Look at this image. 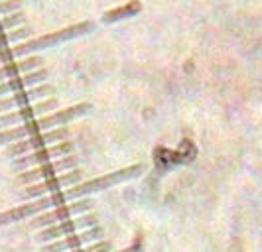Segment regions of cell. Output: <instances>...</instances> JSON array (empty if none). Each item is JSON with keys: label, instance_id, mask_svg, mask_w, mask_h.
<instances>
[{"label": "cell", "instance_id": "cell-1", "mask_svg": "<svg viewBox=\"0 0 262 252\" xmlns=\"http://www.w3.org/2000/svg\"><path fill=\"white\" fill-rule=\"evenodd\" d=\"M91 108L89 103H81V105H73L69 108H63V110H55L48 117H39V119H34L32 122H26L18 128H8L4 132H0V146L2 144H10V142H22L26 138H32L39 132H46L48 128H59L63 126L66 122L73 120L75 117H81L85 114L87 110Z\"/></svg>", "mask_w": 262, "mask_h": 252}, {"label": "cell", "instance_id": "cell-2", "mask_svg": "<svg viewBox=\"0 0 262 252\" xmlns=\"http://www.w3.org/2000/svg\"><path fill=\"white\" fill-rule=\"evenodd\" d=\"M93 209V201L91 199H79L73 201V203H67V205H61V207H55L52 211H46L34 217L30 221V226L32 228H48V226L59 225L63 221H69L73 217H79V215H85V213H91Z\"/></svg>", "mask_w": 262, "mask_h": 252}, {"label": "cell", "instance_id": "cell-3", "mask_svg": "<svg viewBox=\"0 0 262 252\" xmlns=\"http://www.w3.org/2000/svg\"><path fill=\"white\" fill-rule=\"evenodd\" d=\"M73 152V142L69 140H63V142H57V144H52L48 148H41L38 152H32V154H26L22 158L14 159V168L16 170H22V172H28L32 168H38L41 164H48V162H53V158H66V156H71Z\"/></svg>", "mask_w": 262, "mask_h": 252}, {"label": "cell", "instance_id": "cell-4", "mask_svg": "<svg viewBox=\"0 0 262 252\" xmlns=\"http://www.w3.org/2000/svg\"><path fill=\"white\" fill-rule=\"evenodd\" d=\"M99 225L97 221V215L95 213H85V215H79V217H73L69 221H63L59 225H53L48 226V228H41L38 233V240H46L48 242H53V240H59V239H66L69 235H75L79 228H93V226Z\"/></svg>", "mask_w": 262, "mask_h": 252}, {"label": "cell", "instance_id": "cell-5", "mask_svg": "<svg viewBox=\"0 0 262 252\" xmlns=\"http://www.w3.org/2000/svg\"><path fill=\"white\" fill-rule=\"evenodd\" d=\"M71 170H77V158L71 154V156H66V158L53 159V162H48V164H41L38 168H32L28 172L20 173V181H24L28 186H36L39 181H46L50 177H55L61 172H71Z\"/></svg>", "mask_w": 262, "mask_h": 252}, {"label": "cell", "instance_id": "cell-6", "mask_svg": "<svg viewBox=\"0 0 262 252\" xmlns=\"http://www.w3.org/2000/svg\"><path fill=\"white\" fill-rule=\"evenodd\" d=\"M69 136V128L67 126H59V128H52L48 132H39L32 138H26L18 144H12L8 148V156H20V154H32V152H38L41 148H48L52 144H57V142H63Z\"/></svg>", "mask_w": 262, "mask_h": 252}, {"label": "cell", "instance_id": "cell-7", "mask_svg": "<svg viewBox=\"0 0 262 252\" xmlns=\"http://www.w3.org/2000/svg\"><path fill=\"white\" fill-rule=\"evenodd\" d=\"M142 172V166L140 164H134V166H128L124 170H118L115 173H106V175H101L97 179H89V181H83L75 186V191H77V197H83V195H89V193H95V191H103V189H108L111 186H117L124 179H130L134 175Z\"/></svg>", "mask_w": 262, "mask_h": 252}, {"label": "cell", "instance_id": "cell-8", "mask_svg": "<svg viewBox=\"0 0 262 252\" xmlns=\"http://www.w3.org/2000/svg\"><path fill=\"white\" fill-rule=\"evenodd\" d=\"M79 184H81V172L79 170H71V172L67 173H59L55 177H50L46 181H39L36 186H28L24 189V195L32 197V199H41L46 195H52V193L61 191V187L79 186Z\"/></svg>", "mask_w": 262, "mask_h": 252}, {"label": "cell", "instance_id": "cell-9", "mask_svg": "<svg viewBox=\"0 0 262 252\" xmlns=\"http://www.w3.org/2000/svg\"><path fill=\"white\" fill-rule=\"evenodd\" d=\"M103 235L105 231L101 226H93V228H87L83 233H75V235H69L66 239H59V240H53V242H48L43 246V252H71V250H77L81 248L83 244H95L99 240H103Z\"/></svg>", "mask_w": 262, "mask_h": 252}, {"label": "cell", "instance_id": "cell-10", "mask_svg": "<svg viewBox=\"0 0 262 252\" xmlns=\"http://www.w3.org/2000/svg\"><path fill=\"white\" fill-rule=\"evenodd\" d=\"M57 105H59L57 99H55V97H50V99H46V101H39V103L24 106V108L6 112V114L0 117V126H18L20 122H24V124H26V122H32L34 117H38V114H43V117H46V112L57 108Z\"/></svg>", "mask_w": 262, "mask_h": 252}, {"label": "cell", "instance_id": "cell-11", "mask_svg": "<svg viewBox=\"0 0 262 252\" xmlns=\"http://www.w3.org/2000/svg\"><path fill=\"white\" fill-rule=\"evenodd\" d=\"M52 85H38V87H32V89H26V91H20V93H14L6 99H0V110H18V108H24L28 105H34L36 101L39 103V99L43 97H50L53 95Z\"/></svg>", "mask_w": 262, "mask_h": 252}, {"label": "cell", "instance_id": "cell-12", "mask_svg": "<svg viewBox=\"0 0 262 252\" xmlns=\"http://www.w3.org/2000/svg\"><path fill=\"white\" fill-rule=\"evenodd\" d=\"M85 30H91V24H89V22L77 24V26H69V28H66V30L53 32V34H48V36H39V38H34V40H28V41H24V48H26L28 55H30V53L36 52V50H43V48H50V45L57 43V41H63V40L73 38V36H79V34H83Z\"/></svg>", "mask_w": 262, "mask_h": 252}, {"label": "cell", "instance_id": "cell-13", "mask_svg": "<svg viewBox=\"0 0 262 252\" xmlns=\"http://www.w3.org/2000/svg\"><path fill=\"white\" fill-rule=\"evenodd\" d=\"M46 79H48V71L46 69L32 71V73H26V75H20V77H14V79L0 83V95L26 91V89H32V87H38L39 83H43Z\"/></svg>", "mask_w": 262, "mask_h": 252}, {"label": "cell", "instance_id": "cell-14", "mask_svg": "<svg viewBox=\"0 0 262 252\" xmlns=\"http://www.w3.org/2000/svg\"><path fill=\"white\" fill-rule=\"evenodd\" d=\"M43 65V59L38 55H32V57H24L20 61H10V63H4L0 67V83L14 77H20V75H26L32 71H38Z\"/></svg>", "mask_w": 262, "mask_h": 252}, {"label": "cell", "instance_id": "cell-15", "mask_svg": "<svg viewBox=\"0 0 262 252\" xmlns=\"http://www.w3.org/2000/svg\"><path fill=\"white\" fill-rule=\"evenodd\" d=\"M43 209L39 207L38 201H32V203H24V205H18L10 211L0 213V226L8 225V223H16V221H24L28 217H38L41 215Z\"/></svg>", "mask_w": 262, "mask_h": 252}, {"label": "cell", "instance_id": "cell-16", "mask_svg": "<svg viewBox=\"0 0 262 252\" xmlns=\"http://www.w3.org/2000/svg\"><path fill=\"white\" fill-rule=\"evenodd\" d=\"M30 34H32V30H30L28 26L14 28V30H10V32L0 34V52L6 50L10 43H24V40L30 38Z\"/></svg>", "mask_w": 262, "mask_h": 252}, {"label": "cell", "instance_id": "cell-17", "mask_svg": "<svg viewBox=\"0 0 262 252\" xmlns=\"http://www.w3.org/2000/svg\"><path fill=\"white\" fill-rule=\"evenodd\" d=\"M22 22H24L22 14H8V16H2V18H0V34L10 32V30H14V28L24 26Z\"/></svg>", "mask_w": 262, "mask_h": 252}, {"label": "cell", "instance_id": "cell-18", "mask_svg": "<svg viewBox=\"0 0 262 252\" xmlns=\"http://www.w3.org/2000/svg\"><path fill=\"white\" fill-rule=\"evenodd\" d=\"M111 250H113V246H111L108 240H99L95 244H89L85 248H77V250H71V252H111Z\"/></svg>", "mask_w": 262, "mask_h": 252}, {"label": "cell", "instance_id": "cell-19", "mask_svg": "<svg viewBox=\"0 0 262 252\" xmlns=\"http://www.w3.org/2000/svg\"><path fill=\"white\" fill-rule=\"evenodd\" d=\"M14 10H18V6H16V4H0V12L14 14ZM0 18H2V16H0Z\"/></svg>", "mask_w": 262, "mask_h": 252}, {"label": "cell", "instance_id": "cell-20", "mask_svg": "<svg viewBox=\"0 0 262 252\" xmlns=\"http://www.w3.org/2000/svg\"><path fill=\"white\" fill-rule=\"evenodd\" d=\"M118 252H140V242H136V244H132L130 248H126V250H118Z\"/></svg>", "mask_w": 262, "mask_h": 252}]
</instances>
